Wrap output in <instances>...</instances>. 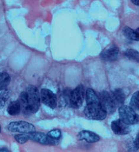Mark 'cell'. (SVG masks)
Returning <instances> with one entry per match:
<instances>
[{
    "mask_svg": "<svg viewBox=\"0 0 139 152\" xmlns=\"http://www.w3.org/2000/svg\"><path fill=\"white\" fill-rule=\"evenodd\" d=\"M87 106L85 108V114L89 119L95 120H103L107 113L102 107L100 98L94 90L87 89L86 91Z\"/></svg>",
    "mask_w": 139,
    "mask_h": 152,
    "instance_id": "obj_1",
    "label": "cell"
},
{
    "mask_svg": "<svg viewBox=\"0 0 139 152\" xmlns=\"http://www.w3.org/2000/svg\"><path fill=\"white\" fill-rule=\"evenodd\" d=\"M29 114H35L39 110L41 106V94L37 88L34 86H29L26 89Z\"/></svg>",
    "mask_w": 139,
    "mask_h": 152,
    "instance_id": "obj_2",
    "label": "cell"
},
{
    "mask_svg": "<svg viewBox=\"0 0 139 152\" xmlns=\"http://www.w3.org/2000/svg\"><path fill=\"white\" fill-rule=\"evenodd\" d=\"M119 115L121 120L125 122L129 125L139 124V115L130 106L128 107L126 105H122L119 107Z\"/></svg>",
    "mask_w": 139,
    "mask_h": 152,
    "instance_id": "obj_3",
    "label": "cell"
},
{
    "mask_svg": "<svg viewBox=\"0 0 139 152\" xmlns=\"http://www.w3.org/2000/svg\"><path fill=\"white\" fill-rule=\"evenodd\" d=\"M7 129L12 133L29 134L36 131V128L33 125L24 121L11 122L8 125Z\"/></svg>",
    "mask_w": 139,
    "mask_h": 152,
    "instance_id": "obj_4",
    "label": "cell"
},
{
    "mask_svg": "<svg viewBox=\"0 0 139 152\" xmlns=\"http://www.w3.org/2000/svg\"><path fill=\"white\" fill-rule=\"evenodd\" d=\"M85 98V88L80 84L71 92L70 104L74 108H79L81 107Z\"/></svg>",
    "mask_w": 139,
    "mask_h": 152,
    "instance_id": "obj_5",
    "label": "cell"
},
{
    "mask_svg": "<svg viewBox=\"0 0 139 152\" xmlns=\"http://www.w3.org/2000/svg\"><path fill=\"white\" fill-rule=\"evenodd\" d=\"M30 140H33L36 142L46 145H57L59 144V140L54 139L47 134L41 133V132H33L29 133Z\"/></svg>",
    "mask_w": 139,
    "mask_h": 152,
    "instance_id": "obj_6",
    "label": "cell"
},
{
    "mask_svg": "<svg viewBox=\"0 0 139 152\" xmlns=\"http://www.w3.org/2000/svg\"><path fill=\"white\" fill-rule=\"evenodd\" d=\"M100 100L102 107L106 111L107 113L112 114L117 109V106L112 100L111 94H109L107 91H104L100 94Z\"/></svg>",
    "mask_w": 139,
    "mask_h": 152,
    "instance_id": "obj_7",
    "label": "cell"
},
{
    "mask_svg": "<svg viewBox=\"0 0 139 152\" xmlns=\"http://www.w3.org/2000/svg\"><path fill=\"white\" fill-rule=\"evenodd\" d=\"M41 99L43 104L52 109H54L57 106V96L54 92L48 89H42Z\"/></svg>",
    "mask_w": 139,
    "mask_h": 152,
    "instance_id": "obj_8",
    "label": "cell"
},
{
    "mask_svg": "<svg viewBox=\"0 0 139 152\" xmlns=\"http://www.w3.org/2000/svg\"><path fill=\"white\" fill-rule=\"evenodd\" d=\"M111 129L116 134L125 135L129 134L131 131L130 125L125 124L120 119L114 120L111 123Z\"/></svg>",
    "mask_w": 139,
    "mask_h": 152,
    "instance_id": "obj_9",
    "label": "cell"
},
{
    "mask_svg": "<svg viewBox=\"0 0 139 152\" xmlns=\"http://www.w3.org/2000/svg\"><path fill=\"white\" fill-rule=\"evenodd\" d=\"M118 55V48L114 45H112L101 52V58L106 61H113L117 59Z\"/></svg>",
    "mask_w": 139,
    "mask_h": 152,
    "instance_id": "obj_10",
    "label": "cell"
},
{
    "mask_svg": "<svg viewBox=\"0 0 139 152\" xmlns=\"http://www.w3.org/2000/svg\"><path fill=\"white\" fill-rule=\"evenodd\" d=\"M77 138L79 140H85L88 143L97 142L100 138L97 134L89 131H81L77 134Z\"/></svg>",
    "mask_w": 139,
    "mask_h": 152,
    "instance_id": "obj_11",
    "label": "cell"
},
{
    "mask_svg": "<svg viewBox=\"0 0 139 152\" xmlns=\"http://www.w3.org/2000/svg\"><path fill=\"white\" fill-rule=\"evenodd\" d=\"M111 95L117 107H120L122 105H123L125 99V95L122 89H116L115 90L112 92Z\"/></svg>",
    "mask_w": 139,
    "mask_h": 152,
    "instance_id": "obj_12",
    "label": "cell"
},
{
    "mask_svg": "<svg viewBox=\"0 0 139 152\" xmlns=\"http://www.w3.org/2000/svg\"><path fill=\"white\" fill-rule=\"evenodd\" d=\"M21 111L20 104L18 101H12L7 107V112L11 115H17Z\"/></svg>",
    "mask_w": 139,
    "mask_h": 152,
    "instance_id": "obj_13",
    "label": "cell"
},
{
    "mask_svg": "<svg viewBox=\"0 0 139 152\" xmlns=\"http://www.w3.org/2000/svg\"><path fill=\"white\" fill-rule=\"evenodd\" d=\"M20 104L21 110L25 115H29L28 112V101H27V93L26 91H22L20 95V97L18 100Z\"/></svg>",
    "mask_w": 139,
    "mask_h": 152,
    "instance_id": "obj_14",
    "label": "cell"
},
{
    "mask_svg": "<svg viewBox=\"0 0 139 152\" xmlns=\"http://www.w3.org/2000/svg\"><path fill=\"white\" fill-rule=\"evenodd\" d=\"M11 82V77L6 72H0V91L5 90Z\"/></svg>",
    "mask_w": 139,
    "mask_h": 152,
    "instance_id": "obj_15",
    "label": "cell"
},
{
    "mask_svg": "<svg viewBox=\"0 0 139 152\" xmlns=\"http://www.w3.org/2000/svg\"><path fill=\"white\" fill-rule=\"evenodd\" d=\"M11 91L7 90V89L0 91V108L5 107L7 101H8L10 96H11Z\"/></svg>",
    "mask_w": 139,
    "mask_h": 152,
    "instance_id": "obj_16",
    "label": "cell"
},
{
    "mask_svg": "<svg viewBox=\"0 0 139 152\" xmlns=\"http://www.w3.org/2000/svg\"><path fill=\"white\" fill-rule=\"evenodd\" d=\"M125 57L132 61L139 62V52L133 49H127L125 52Z\"/></svg>",
    "mask_w": 139,
    "mask_h": 152,
    "instance_id": "obj_17",
    "label": "cell"
},
{
    "mask_svg": "<svg viewBox=\"0 0 139 152\" xmlns=\"http://www.w3.org/2000/svg\"><path fill=\"white\" fill-rule=\"evenodd\" d=\"M130 105L134 110H139V91L132 95Z\"/></svg>",
    "mask_w": 139,
    "mask_h": 152,
    "instance_id": "obj_18",
    "label": "cell"
},
{
    "mask_svg": "<svg viewBox=\"0 0 139 152\" xmlns=\"http://www.w3.org/2000/svg\"><path fill=\"white\" fill-rule=\"evenodd\" d=\"M123 34L125 37L132 41H135V30L129 27H125L123 29Z\"/></svg>",
    "mask_w": 139,
    "mask_h": 152,
    "instance_id": "obj_19",
    "label": "cell"
},
{
    "mask_svg": "<svg viewBox=\"0 0 139 152\" xmlns=\"http://www.w3.org/2000/svg\"><path fill=\"white\" fill-rule=\"evenodd\" d=\"M14 138L18 143L22 144L26 143L29 139H30V138H29V134H25V133L16 134L14 136Z\"/></svg>",
    "mask_w": 139,
    "mask_h": 152,
    "instance_id": "obj_20",
    "label": "cell"
},
{
    "mask_svg": "<svg viewBox=\"0 0 139 152\" xmlns=\"http://www.w3.org/2000/svg\"><path fill=\"white\" fill-rule=\"evenodd\" d=\"M48 134L51 138H54V139L59 140L61 137V132L59 129H54L49 131L48 133Z\"/></svg>",
    "mask_w": 139,
    "mask_h": 152,
    "instance_id": "obj_21",
    "label": "cell"
},
{
    "mask_svg": "<svg viewBox=\"0 0 139 152\" xmlns=\"http://www.w3.org/2000/svg\"><path fill=\"white\" fill-rule=\"evenodd\" d=\"M135 41H139V28L135 30Z\"/></svg>",
    "mask_w": 139,
    "mask_h": 152,
    "instance_id": "obj_22",
    "label": "cell"
},
{
    "mask_svg": "<svg viewBox=\"0 0 139 152\" xmlns=\"http://www.w3.org/2000/svg\"><path fill=\"white\" fill-rule=\"evenodd\" d=\"M135 146L137 148H138V149H139V134H138V136L137 137L136 139H135Z\"/></svg>",
    "mask_w": 139,
    "mask_h": 152,
    "instance_id": "obj_23",
    "label": "cell"
},
{
    "mask_svg": "<svg viewBox=\"0 0 139 152\" xmlns=\"http://www.w3.org/2000/svg\"><path fill=\"white\" fill-rule=\"evenodd\" d=\"M131 2L135 4V5L139 6V0H131Z\"/></svg>",
    "mask_w": 139,
    "mask_h": 152,
    "instance_id": "obj_24",
    "label": "cell"
},
{
    "mask_svg": "<svg viewBox=\"0 0 139 152\" xmlns=\"http://www.w3.org/2000/svg\"><path fill=\"white\" fill-rule=\"evenodd\" d=\"M9 150L7 148H1L0 149V151H8Z\"/></svg>",
    "mask_w": 139,
    "mask_h": 152,
    "instance_id": "obj_25",
    "label": "cell"
},
{
    "mask_svg": "<svg viewBox=\"0 0 139 152\" xmlns=\"http://www.w3.org/2000/svg\"><path fill=\"white\" fill-rule=\"evenodd\" d=\"M0 133H1V125H0Z\"/></svg>",
    "mask_w": 139,
    "mask_h": 152,
    "instance_id": "obj_26",
    "label": "cell"
}]
</instances>
